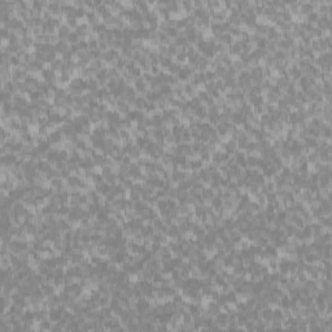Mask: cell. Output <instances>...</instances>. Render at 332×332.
<instances>
[{"label":"cell","instance_id":"2","mask_svg":"<svg viewBox=\"0 0 332 332\" xmlns=\"http://www.w3.org/2000/svg\"><path fill=\"white\" fill-rule=\"evenodd\" d=\"M182 9L183 11H186V12H191V11H194V5H192V1H183L182 3Z\"/></svg>","mask_w":332,"mask_h":332},{"label":"cell","instance_id":"1","mask_svg":"<svg viewBox=\"0 0 332 332\" xmlns=\"http://www.w3.org/2000/svg\"><path fill=\"white\" fill-rule=\"evenodd\" d=\"M318 20H319L318 12L313 11V12H310V13H307V21H309V22H315V21H318Z\"/></svg>","mask_w":332,"mask_h":332}]
</instances>
